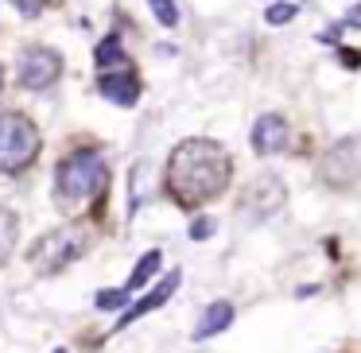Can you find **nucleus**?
I'll return each instance as SVG.
<instances>
[{
  "mask_svg": "<svg viewBox=\"0 0 361 353\" xmlns=\"http://www.w3.org/2000/svg\"><path fill=\"white\" fill-rule=\"evenodd\" d=\"M345 27H361V4H353V8L345 12Z\"/></svg>",
  "mask_w": 361,
  "mask_h": 353,
  "instance_id": "20",
  "label": "nucleus"
},
{
  "mask_svg": "<svg viewBox=\"0 0 361 353\" xmlns=\"http://www.w3.org/2000/svg\"><path fill=\"white\" fill-rule=\"evenodd\" d=\"M210 233H214V218H198V221H190V237H195V241H206Z\"/></svg>",
  "mask_w": 361,
  "mask_h": 353,
  "instance_id": "19",
  "label": "nucleus"
},
{
  "mask_svg": "<svg viewBox=\"0 0 361 353\" xmlns=\"http://www.w3.org/2000/svg\"><path fill=\"white\" fill-rule=\"evenodd\" d=\"M233 159L218 140H183L167 159V190L179 206H202L229 187Z\"/></svg>",
  "mask_w": 361,
  "mask_h": 353,
  "instance_id": "1",
  "label": "nucleus"
},
{
  "mask_svg": "<svg viewBox=\"0 0 361 353\" xmlns=\"http://www.w3.org/2000/svg\"><path fill=\"white\" fill-rule=\"evenodd\" d=\"M159 264H164V256H159V252H156V249H152V252H144V256H140V260H136V268H133V275H128V283H125V287H121V291H125V295H133V291H140V287H144V283H148V280H152V275H156V272H159Z\"/></svg>",
  "mask_w": 361,
  "mask_h": 353,
  "instance_id": "13",
  "label": "nucleus"
},
{
  "mask_svg": "<svg viewBox=\"0 0 361 353\" xmlns=\"http://www.w3.org/2000/svg\"><path fill=\"white\" fill-rule=\"evenodd\" d=\"M295 12H299L295 4H272V8L264 12V20L272 27H280V24H291V20H295Z\"/></svg>",
  "mask_w": 361,
  "mask_h": 353,
  "instance_id": "17",
  "label": "nucleus"
},
{
  "mask_svg": "<svg viewBox=\"0 0 361 353\" xmlns=\"http://www.w3.org/2000/svg\"><path fill=\"white\" fill-rule=\"evenodd\" d=\"M283 198H288V190H283V182L276 179V175H260V179H252V187L245 190V198H241V210L257 213V218H272V213L283 206Z\"/></svg>",
  "mask_w": 361,
  "mask_h": 353,
  "instance_id": "7",
  "label": "nucleus"
},
{
  "mask_svg": "<svg viewBox=\"0 0 361 353\" xmlns=\"http://www.w3.org/2000/svg\"><path fill=\"white\" fill-rule=\"evenodd\" d=\"M97 66H102V74L128 70V55H125V47H121L117 35H105V39L97 43Z\"/></svg>",
  "mask_w": 361,
  "mask_h": 353,
  "instance_id": "12",
  "label": "nucleus"
},
{
  "mask_svg": "<svg viewBox=\"0 0 361 353\" xmlns=\"http://www.w3.org/2000/svg\"><path fill=\"white\" fill-rule=\"evenodd\" d=\"M283 148H288V120L276 117V113H264L252 125V151L257 156H276Z\"/></svg>",
  "mask_w": 361,
  "mask_h": 353,
  "instance_id": "8",
  "label": "nucleus"
},
{
  "mask_svg": "<svg viewBox=\"0 0 361 353\" xmlns=\"http://www.w3.org/2000/svg\"><path fill=\"white\" fill-rule=\"evenodd\" d=\"M144 175H148V167H133V206L144 202V194H148V187H144Z\"/></svg>",
  "mask_w": 361,
  "mask_h": 353,
  "instance_id": "18",
  "label": "nucleus"
},
{
  "mask_svg": "<svg viewBox=\"0 0 361 353\" xmlns=\"http://www.w3.org/2000/svg\"><path fill=\"white\" fill-rule=\"evenodd\" d=\"M16 74H20V86H27V89H51L59 82V74H63V58L51 47H27L20 55Z\"/></svg>",
  "mask_w": 361,
  "mask_h": 353,
  "instance_id": "6",
  "label": "nucleus"
},
{
  "mask_svg": "<svg viewBox=\"0 0 361 353\" xmlns=\"http://www.w3.org/2000/svg\"><path fill=\"white\" fill-rule=\"evenodd\" d=\"M86 252V237L78 233V229H71V225H63V229H51V233H43L39 241L32 244V268L39 275H55V272H63L66 264H74V260Z\"/></svg>",
  "mask_w": 361,
  "mask_h": 353,
  "instance_id": "4",
  "label": "nucleus"
},
{
  "mask_svg": "<svg viewBox=\"0 0 361 353\" xmlns=\"http://www.w3.org/2000/svg\"><path fill=\"white\" fill-rule=\"evenodd\" d=\"M43 136L24 113H0V175H16L35 163Z\"/></svg>",
  "mask_w": 361,
  "mask_h": 353,
  "instance_id": "3",
  "label": "nucleus"
},
{
  "mask_svg": "<svg viewBox=\"0 0 361 353\" xmlns=\"http://www.w3.org/2000/svg\"><path fill=\"white\" fill-rule=\"evenodd\" d=\"M175 287H179V272H171V275H167V280H159V287H152L148 295L140 299V303H133V306H128V311L121 314L117 330H125L128 322H136V318H144V314H152V311H156V306H164L167 299L175 295Z\"/></svg>",
  "mask_w": 361,
  "mask_h": 353,
  "instance_id": "10",
  "label": "nucleus"
},
{
  "mask_svg": "<svg viewBox=\"0 0 361 353\" xmlns=\"http://www.w3.org/2000/svg\"><path fill=\"white\" fill-rule=\"evenodd\" d=\"M148 8H152V16H156L164 27L179 24V8H175V0H148Z\"/></svg>",
  "mask_w": 361,
  "mask_h": 353,
  "instance_id": "15",
  "label": "nucleus"
},
{
  "mask_svg": "<svg viewBox=\"0 0 361 353\" xmlns=\"http://www.w3.org/2000/svg\"><path fill=\"white\" fill-rule=\"evenodd\" d=\"M322 179L330 187H353L361 179V136H345L322 159Z\"/></svg>",
  "mask_w": 361,
  "mask_h": 353,
  "instance_id": "5",
  "label": "nucleus"
},
{
  "mask_svg": "<svg viewBox=\"0 0 361 353\" xmlns=\"http://www.w3.org/2000/svg\"><path fill=\"white\" fill-rule=\"evenodd\" d=\"M0 82H4V74H0Z\"/></svg>",
  "mask_w": 361,
  "mask_h": 353,
  "instance_id": "22",
  "label": "nucleus"
},
{
  "mask_svg": "<svg viewBox=\"0 0 361 353\" xmlns=\"http://www.w3.org/2000/svg\"><path fill=\"white\" fill-rule=\"evenodd\" d=\"M97 89H102V97H109L113 105H125V109H133V105L140 101V82H136V74H133V70L102 74Z\"/></svg>",
  "mask_w": 361,
  "mask_h": 353,
  "instance_id": "9",
  "label": "nucleus"
},
{
  "mask_svg": "<svg viewBox=\"0 0 361 353\" xmlns=\"http://www.w3.org/2000/svg\"><path fill=\"white\" fill-rule=\"evenodd\" d=\"M128 303V295H125V291H97V299H94V306H97V311H121V306H125Z\"/></svg>",
  "mask_w": 361,
  "mask_h": 353,
  "instance_id": "16",
  "label": "nucleus"
},
{
  "mask_svg": "<svg viewBox=\"0 0 361 353\" xmlns=\"http://www.w3.org/2000/svg\"><path fill=\"white\" fill-rule=\"evenodd\" d=\"M55 353H66V349H55Z\"/></svg>",
  "mask_w": 361,
  "mask_h": 353,
  "instance_id": "21",
  "label": "nucleus"
},
{
  "mask_svg": "<svg viewBox=\"0 0 361 353\" xmlns=\"http://www.w3.org/2000/svg\"><path fill=\"white\" fill-rule=\"evenodd\" d=\"M16 237H20V218H16V210L0 206V264L12 256V249H16Z\"/></svg>",
  "mask_w": 361,
  "mask_h": 353,
  "instance_id": "14",
  "label": "nucleus"
},
{
  "mask_svg": "<svg viewBox=\"0 0 361 353\" xmlns=\"http://www.w3.org/2000/svg\"><path fill=\"white\" fill-rule=\"evenodd\" d=\"M229 322H233V303H226V299L210 303V306L202 311V318H198V326H195V342H206V337L229 330Z\"/></svg>",
  "mask_w": 361,
  "mask_h": 353,
  "instance_id": "11",
  "label": "nucleus"
},
{
  "mask_svg": "<svg viewBox=\"0 0 361 353\" xmlns=\"http://www.w3.org/2000/svg\"><path fill=\"white\" fill-rule=\"evenodd\" d=\"M105 187H109V163L102 151H74L59 163L55 190L63 210H78V206L94 202Z\"/></svg>",
  "mask_w": 361,
  "mask_h": 353,
  "instance_id": "2",
  "label": "nucleus"
}]
</instances>
